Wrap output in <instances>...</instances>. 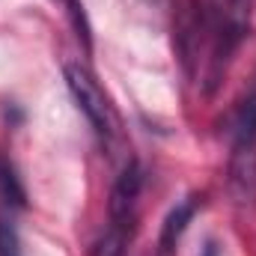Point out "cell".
<instances>
[{
	"label": "cell",
	"mask_w": 256,
	"mask_h": 256,
	"mask_svg": "<svg viewBox=\"0 0 256 256\" xmlns=\"http://www.w3.org/2000/svg\"><path fill=\"white\" fill-rule=\"evenodd\" d=\"M250 6L254 0H202L208 51H206V66H202L200 80L206 92L218 90L230 60L236 57L244 36L250 33Z\"/></svg>",
	"instance_id": "6da1fadb"
},
{
	"label": "cell",
	"mask_w": 256,
	"mask_h": 256,
	"mask_svg": "<svg viewBox=\"0 0 256 256\" xmlns=\"http://www.w3.org/2000/svg\"><path fill=\"white\" fill-rule=\"evenodd\" d=\"M224 134L232 146L226 170L230 196L242 208H256V92H248L226 114Z\"/></svg>",
	"instance_id": "7a4b0ae2"
},
{
	"label": "cell",
	"mask_w": 256,
	"mask_h": 256,
	"mask_svg": "<svg viewBox=\"0 0 256 256\" xmlns=\"http://www.w3.org/2000/svg\"><path fill=\"white\" fill-rule=\"evenodd\" d=\"M66 84H68V92L72 98L78 102L80 114L92 122V128L110 140L120 134V116H116V108L110 104L108 92L102 90V84L96 80V74L86 68L84 63H66Z\"/></svg>",
	"instance_id": "3957f363"
},
{
	"label": "cell",
	"mask_w": 256,
	"mask_h": 256,
	"mask_svg": "<svg viewBox=\"0 0 256 256\" xmlns=\"http://www.w3.org/2000/svg\"><path fill=\"white\" fill-rule=\"evenodd\" d=\"M173 39L176 54L188 78H200L208 51V30H206V9L202 0H179L173 15Z\"/></svg>",
	"instance_id": "277c9868"
},
{
	"label": "cell",
	"mask_w": 256,
	"mask_h": 256,
	"mask_svg": "<svg viewBox=\"0 0 256 256\" xmlns=\"http://www.w3.org/2000/svg\"><path fill=\"white\" fill-rule=\"evenodd\" d=\"M143 191V167L137 161L126 164V170L120 173V179L114 182L110 202H108V214L110 220H122V224H137V200Z\"/></svg>",
	"instance_id": "5b68a950"
},
{
	"label": "cell",
	"mask_w": 256,
	"mask_h": 256,
	"mask_svg": "<svg viewBox=\"0 0 256 256\" xmlns=\"http://www.w3.org/2000/svg\"><path fill=\"white\" fill-rule=\"evenodd\" d=\"M200 206H202V196H200V194H188L185 200H179V202L167 212V218H164V224H161V238H158V248H161L164 256H170L176 250L182 232L188 230V224L194 220V214H196Z\"/></svg>",
	"instance_id": "8992f818"
},
{
	"label": "cell",
	"mask_w": 256,
	"mask_h": 256,
	"mask_svg": "<svg viewBox=\"0 0 256 256\" xmlns=\"http://www.w3.org/2000/svg\"><path fill=\"white\" fill-rule=\"evenodd\" d=\"M137 224H122V220H110L108 230L98 236V242L92 244L90 256H126V248L134 236Z\"/></svg>",
	"instance_id": "52a82bcc"
},
{
	"label": "cell",
	"mask_w": 256,
	"mask_h": 256,
	"mask_svg": "<svg viewBox=\"0 0 256 256\" xmlns=\"http://www.w3.org/2000/svg\"><path fill=\"white\" fill-rule=\"evenodd\" d=\"M0 200L6 206H12V208L27 206V191H24V185H21L15 167H12V161L3 158V155H0Z\"/></svg>",
	"instance_id": "ba28073f"
},
{
	"label": "cell",
	"mask_w": 256,
	"mask_h": 256,
	"mask_svg": "<svg viewBox=\"0 0 256 256\" xmlns=\"http://www.w3.org/2000/svg\"><path fill=\"white\" fill-rule=\"evenodd\" d=\"M0 256H24L18 230L9 218H0Z\"/></svg>",
	"instance_id": "9c48e42d"
},
{
	"label": "cell",
	"mask_w": 256,
	"mask_h": 256,
	"mask_svg": "<svg viewBox=\"0 0 256 256\" xmlns=\"http://www.w3.org/2000/svg\"><path fill=\"white\" fill-rule=\"evenodd\" d=\"M68 3V15L74 21V30H78V39H84V45L90 48V27H86V15H84V6L78 0H66Z\"/></svg>",
	"instance_id": "30bf717a"
},
{
	"label": "cell",
	"mask_w": 256,
	"mask_h": 256,
	"mask_svg": "<svg viewBox=\"0 0 256 256\" xmlns=\"http://www.w3.org/2000/svg\"><path fill=\"white\" fill-rule=\"evenodd\" d=\"M200 256H220V248H218L214 242H206V248H202V254Z\"/></svg>",
	"instance_id": "8fae6325"
}]
</instances>
